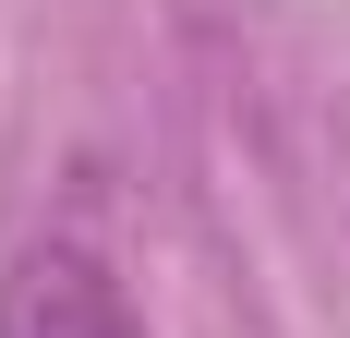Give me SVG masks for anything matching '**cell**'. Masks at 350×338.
I'll list each match as a JSON object with an SVG mask.
<instances>
[{
    "label": "cell",
    "instance_id": "1",
    "mask_svg": "<svg viewBox=\"0 0 350 338\" xmlns=\"http://www.w3.org/2000/svg\"><path fill=\"white\" fill-rule=\"evenodd\" d=\"M0 338H145V314L97 242H25L0 278Z\"/></svg>",
    "mask_w": 350,
    "mask_h": 338
}]
</instances>
